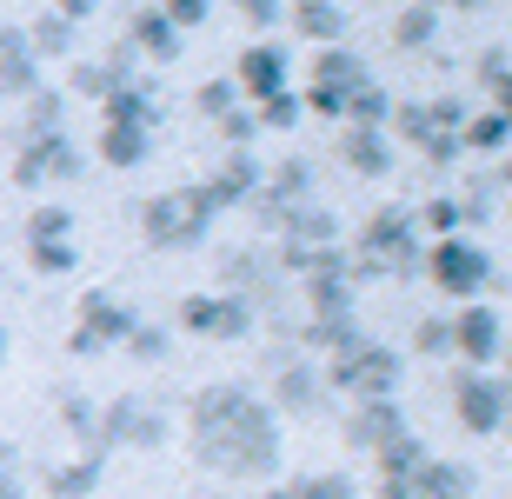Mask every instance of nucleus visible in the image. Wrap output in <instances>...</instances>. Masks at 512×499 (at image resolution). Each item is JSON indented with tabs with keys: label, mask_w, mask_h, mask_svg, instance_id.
I'll use <instances>...</instances> for the list:
<instances>
[{
	"label": "nucleus",
	"mask_w": 512,
	"mask_h": 499,
	"mask_svg": "<svg viewBox=\"0 0 512 499\" xmlns=\"http://www.w3.org/2000/svg\"><path fill=\"white\" fill-rule=\"evenodd\" d=\"M193 466H207L220 480H266L280 473V413L266 400H247L233 420L193 426Z\"/></svg>",
	"instance_id": "1"
},
{
	"label": "nucleus",
	"mask_w": 512,
	"mask_h": 499,
	"mask_svg": "<svg viewBox=\"0 0 512 499\" xmlns=\"http://www.w3.org/2000/svg\"><path fill=\"white\" fill-rule=\"evenodd\" d=\"M353 273L346 280H419L426 267V240H419V220L406 200H386V207L366 213L360 240H353Z\"/></svg>",
	"instance_id": "2"
},
{
	"label": "nucleus",
	"mask_w": 512,
	"mask_h": 499,
	"mask_svg": "<svg viewBox=\"0 0 512 499\" xmlns=\"http://www.w3.org/2000/svg\"><path fill=\"white\" fill-rule=\"evenodd\" d=\"M419 273L433 280V293H446V300H459V307H473V300H486V287H499V260L479 247L473 233L426 240V267Z\"/></svg>",
	"instance_id": "3"
},
{
	"label": "nucleus",
	"mask_w": 512,
	"mask_h": 499,
	"mask_svg": "<svg viewBox=\"0 0 512 499\" xmlns=\"http://www.w3.org/2000/svg\"><path fill=\"white\" fill-rule=\"evenodd\" d=\"M140 233L153 253H193L213 240V213L200 200V187H167L140 207Z\"/></svg>",
	"instance_id": "4"
},
{
	"label": "nucleus",
	"mask_w": 512,
	"mask_h": 499,
	"mask_svg": "<svg viewBox=\"0 0 512 499\" xmlns=\"http://www.w3.org/2000/svg\"><path fill=\"white\" fill-rule=\"evenodd\" d=\"M399 373H406L399 346H380V340H366L360 353H353V360H340V366H320L326 393H346L353 406H360V400H393V393H399Z\"/></svg>",
	"instance_id": "5"
},
{
	"label": "nucleus",
	"mask_w": 512,
	"mask_h": 499,
	"mask_svg": "<svg viewBox=\"0 0 512 499\" xmlns=\"http://www.w3.org/2000/svg\"><path fill=\"white\" fill-rule=\"evenodd\" d=\"M453 413L473 440H499L506 433V413H512V386L506 373H453Z\"/></svg>",
	"instance_id": "6"
},
{
	"label": "nucleus",
	"mask_w": 512,
	"mask_h": 499,
	"mask_svg": "<svg viewBox=\"0 0 512 499\" xmlns=\"http://www.w3.org/2000/svg\"><path fill=\"white\" fill-rule=\"evenodd\" d=\"M133 320H140V313H133L120 293H107V287L80 293V320H74V333H67V353H74V360H94L107 346H127Z\"/></svg>",
	"instance_id": "7"
},
{
	"label": "nucleus",
	"mask_w": 512,
	"mask_h": 499,
	"mask_svg": "<svg viewBox=\"0 0 512 499\" xmlns=\"http://www.w3.org/2000/svg\"><path fill=\"white\" fill-rule=\"evenodd\" d=\"M180 327L200 333V340L240 346V340H253V327H260V307L240 300V293H187V300H180Z\"/></svg>",
	"instance_id": "8"
},
{
	"label": "nucleus",
	"mask_w": 512,
	"mask_h": 499,
	"mask_svg": "<svg viewBox=\"0 0 512 499\" xmlns=\"http://www.w3.org/2000/svg\"><path fill=\"white\" fill-rule=\"evenodd\" d=\"M313 187H320V167H313L306 154H293V160H280V167H266L260 193H253L247 207L260 213V227H273V233H280V220H286V213H300L306 200H320Z\"/></svg>",
	"instance_id": "9"
},
{
	"label": "nucleus",
	"mask_w": 512,
	"mask_h": 499,
	"mask_svg": "<svg viewBox=\"0 0 512 499\" xmlns=\"http://www.w3.org/2000/svg\"><path fill=\"white\" fill-rule=\"evenodd\" d=\"M453 353L466 360V373H499V360H506V313L493 300L459 307L453 313Z\"/></svg>",
	"instance_id": "10"
},
{
	"label": "nucleus",
	"mask_w": 512,
	"mask_h": 499,
	"mask_svg": "<svg viewBox=\"0 0 512 499\" xmlns=\"http://www.w3.org/2000/svg\"><path fill=\"white\" fill-rule=\"evenodd\" d=\"M233 87H240V100L247 107H260V100L286 94L293 87V54H286V40H247V54L233 60Z\"/></svg>",
	"instance_id": "11"
},
{
	"label": "nucleus",
	"mask_w": 512,
	"mask_h": 499,
	"mask_svg": "<svg viewBox=\"0 0 512 499\" xmlns=\"http://www.w3.org/2000/svg\"><path fill=\"white\" fill-rule=\"evenodd\" d=\"M260 180H266V160L253 154V147H240V154H227L213 167V180H200V200H207V213L220 220V213L247 207L253 193H260Z\"/></svg>",
	"instance_id": "12"
},
{
	"label": "nucleus",
	"mask_w": 512,
	"mask_h": 499,
	"mask_svg": "<svg viewBox=\"0 0 512 499\" xmlns=\"http://www.w3.org/2000/svg\"><path fill=\"white\" fill-rule=\"evenodd\" d=\"M94 14V0H67V7H40L34 20H27V47H34V60L47 67V60H67L80 47V20Z\"/></svg>",
	"instance_id": "13"
},
{
	"label": "nucleus",
	"mask_w": 512,
	"mask_h": 499,
	"mask_svg": "<svg viewBox=\"0 0 512 499\" xmlns=\"http://www.w3.org/2000/svg\"><path fill=\"white\" fill-rule=\"evenodd\" d=\"M47 87V67L34 60V47H27V27H14V20H0V100H27Z\"/></svg>",
	"instance_id": "14"
},
{
	"label": "nucleus",
	"mask_w": 512,
	"mask_h": 499,
	"mask_svg": "<svg viewBox=\"0 0 512 499\" xmlns=\"http://www.w3.org/2000/svg\"><path fill=\"white\" fill-rule=\"evenodd\" d=\"M107 107V127H147V134H160L167 127V100H160V80H127V87H114V94L100 100Z\"/></svg>",
	"instance_id": "15"
},
{
	"label": "nucleus",
	"mask_w": 512,
	"mask_h": 499,
	"mask_svg": "<svg viewBox=\"0 0 512 499\" xmlns=\"http://www.w3.org/2000/svg\"><path fill=\"white\" fill-rule=\"evenodd\" d=\"M273 247H286V253H326V247H346L340 240V213L326 207V200H306L300 213H286L280 220V240Z\"/></svg>",
	"instance_id": "16"
},
{
	"label": "nucleus",
	"mask_w": 512,
	"mask_h": 499,
	"mask_svg": "<svg viewBox=\"0 0 512 499\" xmlns=\"http://www.w3.org/2000/svg\"><path fill=\"white\" fill-rule=\"evenodd\" d=\"M399 433H406L399 400H360V406H353V420H346V446H353V453H380V446L399 440Z\"/></svg>",
	"instance_id": "17"
},
{
	"label": "nucleus",
	"mask_w": 512,
	"mask_h": 499,
	"mask_svg": "<svg viewBox=\"0 0 512 499\" xmlns=\"http://www.w3.org/2000/svg\"><path fill=\"white\" fill-rule=\"evenodd\" d=\"M286 20L313 47H346V34H353V7H340V0H300V7H286Z\"/></svg>",
	"instance_id": "18"
},
{
	"label": "nucleus",
	"mask_w": 512,
	"mask_h": 499,
	"mask_svg": "<svg viewBox=\"0 0 512 499\" xmlns=\"http://www.w3.org/2000/svg\"><path fill=\"white\" fill-rule=\"evenodd\" d=\"M320 400H326V380H320V366L313 360H293L273 373V413H320Z\"/></svg>",
	"instance_id": "19"
},
{
	"label": "nucleus",
	"mask_w": 512,
	"mask_h": 499,
	"mask_svg": "<svg viewBox=\"0 0 512 499\" xmlns=\"http://www.w3.org/2000/svg\"><path fill=\"white\" fill-rule=\"evenodd\" d=\"M266 287H273V253L266 247H233L227 260H220V293H240V300L260 307Z\"/></svg>",
	"instance_id": "20"
},
{
	"label": "nucleus",
	"mask_w": 512,
	"mask_h": 499,
	"mask_svg": "<svg viewBox=\"0 0 512 499\" xmlns=\"http://www.w3.org/2000/svg\"><path fill=\"white\" fill-rule=\"evenodd\" d=\"M479 493V473L466 460H439L426 453V466L413 473V499H473Z\"/></svg>",
	"instance_id": "21"
},
{
	"label": "nucleus",
	"mask_w": 512,
	"mask_h": 499,
	"mask_svg": "<svg viewBox=\"0 0 512 499\" xmlns=\"http://www.w3.org/2000/svg\"><path fill=\"white\" fill-rule=\"evenodd\" d=\"M107 480V453H74L47 466V499H94Z\"/></svg>",
	"instance_id": "22"
},
{
	"label": "nucleus",
	"mask_w": 512,
	"mask_h": 499,
	"mask_svg": "<svg viewBox=\"0 0 512 499\" xmlns=\"http://www.w3.org/2000/svg\"><path fill=\"white\" fill-rule=\"evenodd\" d=\"M373 80V67H366L360 47H320V60H313V87L320 94H353V87H366Z\"/></svg>",
	"instance_id": "23"
},
{
	"label": "nucleus",
	"mask_w": 512,
	"mask_h": 499,
	"mask_svg": "<svg viewBox=\"0 0 512 499\" xmlns=\"http://www.w3.org/2000/svg\"><path fill=\"white\" fill-rule=\"evenodd\" d=\"M127 40H133V54H140V60H160V67H173V60L187 54V34H173L160 7H147V14H133Z\"/></svg>",
	"instance_id": "24"
},
{
	"label": "nucleus",
	"mask_w": 512,
	"mask_h": 499,
	"mask_svg": "<svg viewBox=\"0 0 512 499\" xmlns=\"http://www.w3.org/2000/svg\"><path fill=\"white\" fill-rule=\"evenodd\" d=\"M506 187H512V173H506V160H493V167L479 173L473 187H466V200H459V227L473 233V227H486L499 207H506Z\"/></svg>",
	"instance_id": "25"
},
{
	"label": "nucleus",
	"mask_w": 512,
	"mask_h": 499,
	"mask_svg": "<svg viewBox=\"0 0 512 499\" xmlns=\"http://www.w3.org/2000/svg\"><path fill=\"white\" fill-rule=\"evenodd\" d=\"M47 134H67V94L54 80L20 100V127H14V140H47Z\"/></svg>",
	"instance_id": "26"
},
{
	"label": "nucleus",
	"mask_w": 512,
	"mask_h": 499,
	"mask_svg": "<svg viewBox=\"0 0 512 499\" xmlns=\"http://www.w3.org/2000/svg\"><path fill=\"white\" fill-rule=\"evenodd\" d=\"M27 154H34V167H40V180L54 187V180H80L87 173V154H80V140L74 134H47V140H20Z\"/></svg>",
	"instance_id": "27"
},
{
	"label": "nucleus",
	"mask_w": 512,
	"mask_h": 499,
	"mask_svg": "<svg viewBox=\"0 0 512 499\" xmlns=\"http://www.w3.org/2000/svg\"><path fill=\"white\" fill-rule=\"evenodd\" d=\"M340 160L360 173V180H386V173H393V140L366 134V127H346L340 134Z\"/></svg>",
	"instance_id": "28"
},
{
	"label": "nucleus",
	"mask_w": 512,
	"mask_h": 499,
	"mask_svg": "<svg viewBox=\"0 0 512 499\" xmlns=\"http://www.w3.org/2000/svg\"><path fill=\"white\" fill-rule=\"evenodd\" d=\"M459 147H466V154H486V160H506V147H512V114H506V107H479V114L459 127Z\"/></svg>",
	"instance_id": "29"
},
{
	"label": "nucleus",
	"mask_w": 512,
	"mask_h": 499,
	"mask_svg": "<svg viewBox=\"0 0 512 499\" xmlns=\"http://www.w3.org/2000/svg\"><path fill=\"white\" fill-rule=\"evenodd\" d=\"M100 160L114 173H133L153 160V134L147 127H100Z\"/></svg>",
	"instance_id": "30"
},
{
	"label": "nucleus",
	"mask_w": 512,
	"mask_h": 499,
	"mask_svg": "<svg viewBox=\"0 0 512 499\" xmlns=\"http://www.w3.org/2000/svg\"><path fill=\"white\" fill-rule=\"evenodd\" d=\"M439 34H446V14H439V7H426V0L393 14V47H406V54H426Z\"/></svg>",
	"instance_id": "31"
},
{
	"label": "nucleus",
	"mask_w": 512,
	"mask_h": 499,
	"mask_svg": "<svg viewBox=\"0 0 512 499\" xmlns=\"http://www.w3.org/2000/svg\"><path fill=\"white\" fill-rule=\"evenodd\" d=\"M426 453H433V446H426L413 426H406L399 440H386L380 453H373V466H380V480H413L419 466H426Z\"/></svg>",
	"instance_id": "32"
},
{
	"label": "nucleus",
	"mask_w": 512,
	"mask_h": 499,
	"mask_svg": "<svg viewBox=\"0 0 512 499\" xmlns=\"http://www.w3.org/2000/svg\"><path fill=\"white\" fill-rule=\"evenodd\" d=\"M386 120H393V94H386L380 80H366L346 94V127H366V134H386Z\"/></svg>",
	"instance_id": "33"
},
{
	"label": "nucleus",
	"mask_w": 512,
	"mask_h": 499,
	"mask_svg": "<svg viewBox=\"0 0 512 499\" xmlns=\"http://www.w3.org/2000/svg\"><path fill=\"white\" fill-rule=\"evenodd\" d=\"M60 426L80 440V453H100V406L87 393H60Z\"/></svg>",
	"instance_id": "34"
},
{
	"label": "nucleus",
	"mask_w": 512,
	"mask_h": 499,
	"mask_svg": "<svg viewBox=\"0 0 512 499\" xmlns=\"http://www.w3.org/2000/svg\"><path fill=\"white\" fill-rule=\"evenodd\" d=\"M47 240H74V207L67 200H40L27 213V247H47Z\"/></svg>",
	"instance_id": "35"
},
{
	"label": "nucleus",
	"mask_w": 512,
	"mask_h": 499,
	"mask_svg": "<svg viewBox=\"0 0 512 499\" xmlns=\"http://www.w3.org/2000/svg\"><path fill=\"white\" fill-rule=\"evenodd\" d=\"M479 87H486V107H506V94H512V47L506 40H493L479 54Z\"/></svg>",
	"instance_id": "36"
},
{
	"label": "nucleus",
	"mask_w": 512,
	"mask_h": 499,
	"mask_svg": "<svg viewBox=\"0 0 512 499\" xmlns=\"http://www.w3.org/2000/svg\"><path fill=\"white\" fill-rule=\"evenodd\" d=\"M353 313V280H306V320H340Z\"/></svg>",
	"instance_id": "37"
},
{
	"label": "nucleus",
	"mask_w": 512,
	"mask_h": 499,
	"mask_svg": "<svg viewBox=\"0 0 512 499\" xmlns=\"http://www.w3.org/2000/svg\"><path fill=\"white\" fill-rule=\"evenodd\" d=\"M413 220H419V240H426V233H433V240L466 233V227H459V193H433L426 207H413Z\"/></svg>",
	"instance_id": "38"
},
{
	"label": "nucleus",
	"mask_w": 512,
	"mask_h": 499,
	"mask_svg": "<svg viewBox=\"0 0 512 499\" xmlns=\"http://www.w3.org/2000/svg\"><path fill=\"white\" fill-rule=\"evenodd\" d=\"M253 120H260V134H293V127L306 120V107H300V87H286V94L260 100V107H253Z\"/></svg>",
	"instance_id": "39"
},
{
	"label": "nucleus",
	"mask_w": 512,
	"mask_h": 499,
	"mask_svg": "<svg viewBox=\"0 0 512 499\" xmlns=\"http://www.w3.org/2000/svg\"><path fill=\"white\" fill-rule=\"evenodd\" d=\"M413 353L419 360H453V313H426L413 327Z\"/></svg>",
	"instance_id": "40"
},
{
	"label": "nucleus",
	"mask_w": 512,
	"mask_h": 499,
	"mask_svg": "<svg viewBox=\"0 0 512 499\" xmlns=\"http://www.w3.org/2000/svg\"><path fill=\"white\" fill-rule=\"evenodd\" d=\"M167 433H173V426H167V413H160V406H147V400L133 406V426H127V446H133V453H160V446H167Z\"/></svg>",
	"instance_id": "41"
},
{
	"label": "nucleus",
	"mask_w": 512,
	"mask_h": 499,
	"mask_svg": "<svg viewBox=\"0 0 512 499\" xmlns=\"http://www.w3.org/2000/svg\"><path fill=\"white\" fill-rule=\"evenodd\" d=\"M60 94H67V100H107V94H114V80H107V67H100V60H74Z\"/></svg>",
	"instance_id": "42"
},
{
	"label": "nucleus",
	"mask_w": 512,
	"mask_h": 499,
	"mask_svg": "<svg viewBox=\"0 0 512 499\" xmlns=\"http://www.w3.org/2000/svg\"><path fill=\"white\" fill-rule=\"evenodd\" d=\"M27 267L47 273V280H67V273L80 267V247H74V240H47V247H27Z\"/></svg>",
	"instance_id": "43"
},
{
	"label": "nucleus",
	"mask_w": 512,
	"mask_h": 499,
	"mask_svg": "<svg viewBox=\"0 0 512 499\" xmlns=\"http://www.w3.org/2000/svg\"><path fill=\"white\" fill-rule=\"evenodd\" d=\"M167 346H173V333L160 327V320H133V333H127V353L140 366H160L167 360Z\"/></svg>",
	"instance_id": "44"
},
{
	"label": "nucleus",
	"mask_w": 512,
	"mask_h": 499,
	"mask_svg": "<svg viewBox=\"0 0 512 499\" xmlns=\"http://www.w3.org/2000/svg\"><path fill=\"white\" fill-rule=\"evenodd\" d=\"M406 140V147H419V140L433 134V120H426V100H393V120H386V140Z\"/></svg>",
	"instance_id": "45"
},
{
	"label": "nucleus",
	"mask_w": 512,
	"mask_h": 499,
	"mask_svg": "<svg viewBox=\"0 0 512 499\" xmlns=\"http://www.w3.org/2000/svg\"><path fill=\"white\" fill-rule=\"evenodd\" d=\"M100 67H107V80H114V87H127V80H140V67H147V60L133 54L127 34H114V40H107V54H100Z\"/></svg>",
	"instance_id": "46"
},
{
	"label": "nucleus",
	"mask_w": 512,
	"mask_h": 499,
	"mask_svg": "<svg viewBox=\"0 0 512 499\" xmlns=\"http://www.w3.org/2000/svg\"><path fill=\"white\" fill-rule=\"evenodd\" d=\"M286 493H293V499H353L360 486L346 480V473H306V480H293Z\"/></svg>",
	"instance_id": "47"
},
{
	"label": "nucleus",
	"mask_w": 512,
	"mask_h": 499,
	"mask_svg": "<svg viewBox=\"0 0 512 499\" xmlns=\"http://www.w3.org/2000/svg\"><path fill=\"white\" fill-rule=\"evenodd\" d=\"M193 100H200V114H207V120L233 114V107H247V100H240V87H233V74H213V80H207V87H200Z\"/></svg>",
	"instance_id": "48"
},
{
	"label": "nucleus",
	"mask_w": 512,
	"mask_h": 499,
	"mask_svg": "<svg viewBox=\"0 0 512 499\" xmlns=\"http://www.w3.org/2000/svg\"><path fill=\"white\" fill-rule=\"evenodd\" d=\"M426 120H433V134H459L473 120V107H466V94H433L426 100Z\"/></svg>",
	"instance_id": "49"
},
{
	"label": "nucleus",
	"mask_w": 512,
	"mask_h": 499,
	"mask_svg": "<svg viewBox=\"0 0 512 499\" xmlns=\"http://www.w3.org/2000/svg\"><path fill=\"white\" fill-rule=\"evenodd\" d=\"M213 127H220V140H227L233 154H240V147H253V134H260V120H253V107H233V114H220Z\"/></svg>",
	"instance_id": "50"
},
{
	"label": "nucleus",
	"mask_w": 512,
	"mask_h": 499,
	"mask_svg": "<svg viewBox=\"0 0 512 499\" xmlns=\"http://www.w3.org/2000/svg\"><path fill=\"white\" fill-rule=\"evenodd\" d=\"M160 14H167L173 34H187V27H207V20H213V0H167Z\"/></svg>",
	"instance_id": "51"
},
{
	"label": "nucleus",
	"mask_w": 512,
	"mask_h": 499,
	"mask_svg": "<svg viewBox=\"0 0 512 499\" xmlns=\"http://www.w3.org/2000/svg\"><path fill=\"white\" fill-rule=\"evenodd\" d=\"M419 154H426V167H433V173H446L466 147H459V134H426V140H419Z\"/></svg>",
	"instance_id": "52"
},
{
	"label": "nucleus",
	"mask_w": 512,
	"mask_h": 499,
	"mask_svg": "<svg viewBox=\"0 0 512 499\" xmlns=\"http://www.w3.org/2000/svg\"><path fill=\"white\" fill-rule=\"evenodd\" d=\"M280 20H286L280 0H247V27H260V40H266V27H280Z\"/></svg>",
	"instance_id": "53"
},
{
	"label": "nucleus",
	"mask_w": 512,
	"mask_h": 499,
	"mask_svg": "<svg viewBox=\"0 0 512 499\" xmlns=\"http://www.w3.org/2000/svg\"><path fill=\"white\" fill-rule=\"evenodd\" d=\"M14 187H27V193H40V187H47V180H40V167H34V154H27V147H20V154H14Z\"/></svg>",
	"instance_id": "54"
},
{
	"label": "nucleus",
	"mask_w": 512,
	"mask_h": 499,
	"mask_svg": "<svg viewBox=\"0 0 512 499\" xmlns=\"http://www.w3.org/2000/svg\"><path fill=\"white\" fill-rule=\"evenodd\" d=\"M0 499H27V486H20L14 466H0Z\"/></svg>",
	"instance_id": "55"
},
{
	"label": "nucleus",
	"mask_w": 512,
	"mask_h": 499,
	"mask_svg": "<svg viewBox=\"0 0 512 499\" xmlns=\"http://www.w3.org/2000/svg\"><path fill=\"white\" fill-rule=\"evenodd\" d=\"M380 499H413V480H380Z\"/></svg>",
	"instance_id": "56"
},
{
	"label": "nucleus",
	"mask_w": 512,
	"mask_h": 499,
	"mask_svg": "<svg viewBox=\"0 0 512 499\" xmlns=\"http://www.w3.org/2000/svg\"><path fill=\"white\" fill-rule=\"evenodd\" d=\"M7 346H14V333H7V327H0V366H7Z\"/></svg>",
	"instance_id": "57"
},
{
	"label": "nucleus",
	"mask_w": 512,
	"mask_h": 499,
	"mask_svg": "<svg viewBox=\"0 0 512 499\" xmlns=\"http://www.w3.org/2000/svg\"><path fill=\"white\" fill-rule=\"evenodd\" d=\"M260 499H293V493H286V486H266V493Z\"/></svg>",
	"instance_id": "58"
},
{
	"label": "nucleus",
	"mask_w": 512,
	"mask_h": 499,
	"mask_svg": "<svg viewBox=\"0 0 512 499\" xmlns=\"http://www.w3.org/2000/svg\"><path fill=\"white\" fill-rule=\"evenodd\" d=\"M207 499H240V493H207Z\"/></svg>",
	"instance_id": "59"
},
{
	"label": "nucleus",
	"mask_w": 512,
	"mask_h": 499,
	"mask_svg": "<svg viewBox=\"0 0 512 499\" xmlns=\"http://www.w3.org/2000/svg\"><path fill=\"white\" fill-rule=\"evenodd\" d=\"M0 273H7V260H0Z\"/></svg>",
	"instance_id": "60"
}]
</instances>
